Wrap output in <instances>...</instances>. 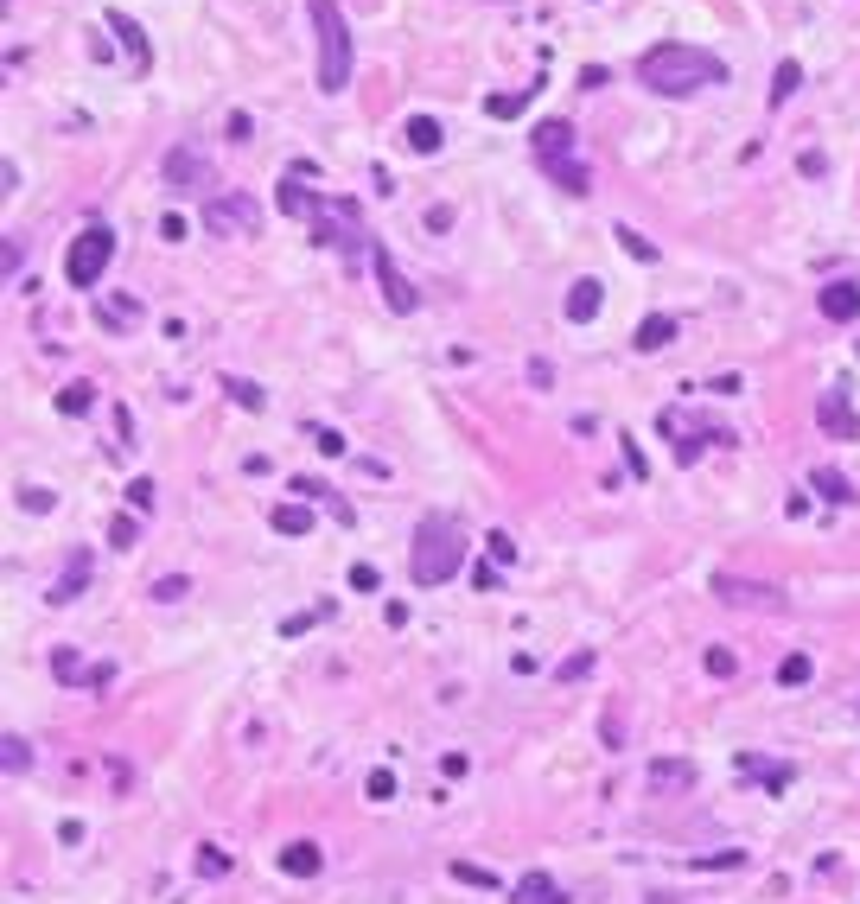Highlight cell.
<instances>
[{
    "mask_svg": "<svg viewBox=\"0 0 860 904\" xmlns=\"http://www.w3.org/2000/svg\"><path fill=\"white\" fill-rule=\"evenodd\" d=\"M313 440H319V452H325V459H338V452H344V433H338V427H319Z\"/></svg>",
    "mask_w": 860,
    "mask_h": 904,
    "instance_id": "cell-35",
    "label": "cell"
},
{
    "mask_svg": "<svg viewBox=\"0 0 860 904\" xmlns=\"http://www.w3.org/2000/svg\"><path fill=\"white\" fill-rule=\"evenodd\" d=\"M797 83H803V64H797V58H784V64H778V77H771V109H784V102L797 96Z\"/></svg>",
    "mask_w": 860,
    "mask_h": 904,
    "instance_id": "cell-20",
    "label": "cell"
},
{
    "mask_svg": "<svg viewBox=\"0 0 860 904\" xmlns=\"http://www.w3.org/2000/svg\"><path fill=\"white\" fill-rule=\"evenodd\" d=\"M529 147H536L542 172H548L561 191H574V198H580V191H593V185H587V166L574 160V128H567V121H542V128L529 134Z\"/></svg>",
    "mask_w": 860,
    "mask_h": 904,
    "instance_id": "cell-4",
    "label": "cell"
},
{
    "mask_svg": "<svg viewBox=\"0 0 860 904\" xmlns=\"http://www.w3.org/2000/svg\"><path fill=\"white\" fill-rule=\"evenodd\" d=\"M90 402H96V382H71V389L58 395V408H64V414H90Z\"/></svg>",
    "mask_w": 860,
    "mask_h": 904,
    "instance_id": "cell-24",
    "label": "cell"
},
{
    "mask_svg": "<svg viewBox=\"0 0 860 904\" xmlns=\"http://www.w3.org/2000/svg\"><path fill=\"white\" fill-rule=\"evenodd\" d=\"M523 102H529V90H523V96H491V102H485V109H491L497 121H510L516 109H523Z\"/></svg>",
    "mask_w": 860,
    "mask_h": 904,
    "instance_id": "cell-34",
    "label": "cell"
},
{
    "mask_svg": "<svg viewBox=\"0 0 860 904\" xmlns=\"http://www.w3.org/2000/svg\"><path fill=\"white\" fill-rule=\"evenodd\" d=\"M185 593H192V580H185V573H172V580H153V599H160V605H179Z\"/></svg>",
    "mask_w": 860,
    "mask_h": 904,
    "instance_id": "cell-25",
    "label": "cell"
},
{
    "mask_svg": "<svg viewBox=\"0 0 860 904\" xmlns=\"http://www.w3.org/2000/svg\"><path fill=\"white\" fill-rule=\"evenodd\" d=\"M109 32H115V39H122V45H128V58H134V71H147V64H153V51H147V32H141V26H134V20H128V13H109Z\"/></svg>",
    "mask_w": 860,
    "mask_h": 904,
    "instance_id": "cell-12",
    "label": "cell"
},
{
    "mask_svg": "<svg viewBox=\"0 0 860 904\" xmlns=\"http://www.w3.org/2000/svg\"><path fill=\"white\" fill-rule=\"evenodd\" d=\"M708 675H733V656L727 650H708Z\"/></svg>",
    "mask_w": 860,
    "mask_h": 904,
    "instance_id": "cell-40",
    "label": "cell"
},
{
    "mask_svg": "<svg viewBox=\"0 0 860 904\" xmlns=\"http://www.w3.org/2000/svg\"><path fill=\"white\" fill-rule=\"evenodd\" d=\"M96 319H102V325H134V306H128V300H115V306H96Z\"/></svg>",
    "mask_w": 860,
    "mask_h": 904,
    "instance_id": "cell-33",
    "label": "cell"
},
{
    "mask_svg": "<svg viewBox=\"0 0 860 904\" xmlns=\"http://www.w3.org/2000/svg\"><path fill=\"white\" fill-rule=\"evenodd\" d=\"M83 580H90V554H83V548H77V554H71V561H64V580H58V586H51V605H71V599L83 593Z\"/></svg>",
    "mask_w": 860,
    "mask_h": 904,
    "instance_id": "cell-14",
    "label": "cell"
},
{
    "mask_svg": "<svg viewBox=\"0 0 860 904\" xmlns=\"http://www.w3.org/2000/svg\"><path fill=\"white\" fill-rule=\"evenodd\" d=\"M192 172H198V160H192V153H185V147H179V153H172V160H166V179H172V185H185V179H192Z\"/></svg>",
    "mask_w": 860,
    "mask_h": 904,
    "instance_id": "cell-29",
    "label": "cell"
},
{
    "mask_svg": "<svg viewBox=\"0 0 860 904\" xmlns=\"http://www.w3.org/2000/svg\"><path fill=\"white\" fill-rule=\"evenodd\" d=\"M319 618H325V612H300V618H287V624H281V631H287V637H300V631H313V624H319Z\"/></svg>",
    "mask_w": 860,
    "mask_h": 904,
    "instance_id": "cell-39",
    "label": "cell"
},
{
    "mask_svg": "<svg viewBox=\"0 0 860 904\" xmlns=\"http://www.w3.org/2000/svg\"><path fill=\"white\" fill-rule=\"evenodd\" d=\"M20 510L45 516V510H51V491H45V484H26V491H20Z\"/></svg>",
    "mask_w": 860,
    "mask_h": 904,
    "instance_id": "cell-30",
    "label": "cell"
},
{
    "mask_svg": "<svg viewBox=\"0 0 860 904\" xmlns=\"http://www.w3.org/2000/svg\"><path fill=\"white\" fill-rule=\"evenodd\" d=\"M134 535H141V523H134V516H115V523H109V548H134Z\"/></svg>",
    "mask_w": 860,
    "mask_h": 904,
    "instance_id": "cell-27",
    "label": "cell"
},
{
    "mask_svg": "<svg viewBox=\"0 0 860 904\" xmlns=\"http://www.w3.org/2000/svg\"><path fill=\"white\" fill-rule=\"evenodd\" d=\"M128 503H134V510H153V478H134L128 484Z\"/></svg>",
    "mask_w": 860,
    "mask_h": 904,
    "instance_id": "cell-36",
    "label": "cell"
},
{
    "mask_svg": "<svg viewBox=\"0 0 860 904\" xmlns=\"http://www.w3.org/2000/svg\"><path fill=\"white\" fill-rule=\"evenodd\" d=\"M739 771L759 777L765 790H790V784H797V771H790V764H771V758H739Z\"/></svg>",
    "mask_w": 860,
    "mask_h": 904,
    "instance_id": "cell-17",
    "label": "cell"
},
{
    "mask_svg": "<svg viewBox=\"0 0 860 904\" xmlns=\"http://www.w3.org/2000/svg\"><path fill=\"white\" fill-rule=\"evenodd\" d=\"M669 338H676V319H663V312H650V319L638 325V351H663Z\"/></svg>",
    "mask_w": 860,
    "mask_h": 904,
    "instance_id": "cell-21",
    "label": "cell"
},
{
    "mask_svg": "<svg viewBox=\"0 0 860 904\" xmlns=\"http://www.w3.org/2000/svg\"><path fill=\"white\" fill-rule=\"evenodd\" d=\"M109 262H115V230L90 223V230L71 242V255H64V281H71V287H96L102 274H109Z\"/></svg>",
    "mask_w": 860,
    "mask_h": 904,
    "instance_id": "cell-5",
    "label": "cell"
},
{
    "mask_svg": "<svg viewBox=\"0 0 860 904\" xmlns=\"http://www.w3.org/2000/svg\"><path fill=\"white\" fill-rule=\"evenodd\" d=\"M351 586H357V593H376V586H383V573H376L370 561H357V567H351Z\"/></svg>",
    "mask_w": 860,
    "mask_h": 904,
    "instance_id": "cell-32",
    "label": "cell"
},
{
    "mask_svg": "<svg viewBox=\"0 0 860 904\" xmlns=\"http://www.w3.org/2000/svg\"><path fill=\"white\" fill-rule=\"evenodd\" d=\"M816 421H822V433H835V440H860V421H854V408H848V389H822V408H816Z\"/></svg>",
    "mask_w": 860,
    "mask_h": 904,
    "instance_id": "cell-9",
    "label": "cell"
},
{
    "mask_svg": "<svg viewBox=\"0 0 860 904\" xmlns=\"http://www.w3.org/2000/svg\"><path fill=\"white\" fill-rule=\"evenodd\" d=\"M618 242H625V249L638 255V262H657V242H644L638 230H618Z\"/></svg>",
    "mask_w": 860,
    "mask_h": 904,
    "instance_id": "cell-31",
    "label": "cell"
},
{
    "mask_svg": "<svg viewBox=\"0 0 860 904\" xmlns=\"http://www.w3.org/2000/svg\"><path fill=\"white\" fill-rule=\"evenodd\" d=\"M516 904H567V892L548 873H523L516 879Z\"/></svg>",
    "mask_w": 860,
    "mask_h": 904,
    "instance_id": "cell-15",
    "label": "cell"
},
{
    "mask_svg": "<svg viewBox=\"0 0 860 904\" xmlns=\"http://www.w3.org/2000/svg\"><path fill=\"white\" fill-rule=\"evenodd\" d=\"M854 714H860V707H854Z\"/></svg>",
    "mask_w": 860,
    "mask_h": 904,
    "instance_id": "cell-41",
    "label": "cell"
},
{
    "mask_svg": "<svg viewBox=\"0 0 860 904\" xmlns=\"http://www.w3.org/2000/svg\"><path fill=\"white\" fill-rule=\"evenodd\" d=\"M204 223H211V230H262V204L243 198V191H230V198L204 204Z\"/></svg>",
    "mask_w": 860,
    "mask_h": 904,
    "instance_id": "cell-7",
    "label": "cell"
},
{
    "mask_svg": "<svg viewBox=\"0 0 860 904\" xmlns=\"http://www.w3.org/2000/svg\"><path fill=\"white\" fill-rule=\"evenodd\" d=\"M370 262H376V281H383V300H389V312H415V287L402 281V268L389 262V249H383V242H370Z\"/></svg>",
    "mask_w": 860,
    "mask_h": 904,
    "instance_id": "cell-8",
    "label": "cell"
},
{
    "mask_svg": "<svg viewBox=\"0 0 860 904\" xmlns=\"http://www.w3.org/2000/svg\"><path fill=\"white\" fill-rule=\"evenodd\" d=\"M778 682H784V688H803V682H810V656H784Z\"/></svg>",
    "mask_w": 860,
    "mask_h": 904,
    "instance_id": "cell-26",
    "label": "cell"
},
{
    "mask_svg": "<svg viewBox=\"0 0 860 904\" xmlns=\"http://www.w3.org/2000/svg\"><path fill=\"white\" fill-rule=\"evenodd\" d=\"M319 866H325V854H319L313 841H294V847L281 854V873H287V879H313Z\"/></svg>",
    "mask_w": 860,
    "mask_h": 904,
    "instance_id": "cell-16",
    "label": "cell"
},
{
    "mask_svg": "<svg viewBox=\"0 0 860 904\" xmlns=\"http://www.w3.org/2000/svg\"><path fill=\"white\" fill-rule=\"evenodd\" d=\"M714 599L720 605H752V612H784V593L765 580H739V573H714Z\"/></svg>",
    "mask_w": 860,
    "mask_h": 904,
    "instance_id": "cell-6",
    "label": "cell"
},
{
    "mask_svg": "<svg viewBox=\"0 0 860 904\" xmlns=\"http://www.w3.org/2000/svg\"><path fill=\"white\" fill-rule=\"evenodd\" d=\"M466 567V529H459V516H421L415 523V548H408V573H415V586H446L453 573Z\"/></svg>",
    "mask_w": 860,
    "mask_h": 904,
    "instance_id": "cell-2",
    "label": "cell"
},
{
    "mask_svg": "<svg viewBox=\"0 0 860 904\" xmlns=\"http://www.w3.org/2000/svg\"><path fill=\"white\" fill-rule=\"evenodd\" d=\"M810 491H822V497H829V503H854L860 491H854V484L848 478H841V472H822V465H816V472H810Z\"/></svg>",
    "mask_w": 860,
    "mask_h": 904,
    "instance_id": "cell-19",
    "label": "cell"
},
{
    "mask_svg": "<svg viewBox=\"0 0 860 904\" xmlns=\"http://www.w3.org/2000/svg\"><path fill=\"white\" fill-rule=\"evenodd\" d=\"M599 306H606V287H599L593 274H587V281H574V293H567V319H574V325H593Z\"/></svg>",
    "mask_w": 860,
    "mask_h": 904,
    "instance_id": "cell-10",
    "label": "cell"
},
{
    "mask_svg": "<svg viewBox=\"0 0 860 904\" xmlns=\"http://www.w3.org/2000/svg\"><path fill=\"white\" fill-rule=\"evenodd\" d=\"M402 141L415 147V153H440V121H434V115H408Z\"/></svg>",
    "mask_w": 860,
    "mask_h": 904,
    "instance_id": "cell-18",
    "label": "cell"
},
{
    "mask_svg": "<svg viewBox=\"0 0 860 904\" xmlns=\"http://www.w3.org/2000/svg\"><path fill=\"white\" fill-rule=\"evenodd\" d=\"M395 796V777L389 771H370V803H389Z\"/></svg>",
    "mask_w": 860,
    "mask_h": 904,
    "instance_id": "cell-37",
    "label": "cell"
},
{
    "mask_svg": "<svg viewBox=\"0 0 860 904\" xmlns=\"http://www.w3.org/2000/svg\"><path fill=\"white\" fill-rule=\"evenodd\" d=\"M223 389H230V395H236V402H243V408H262V402H268V395L255 389V382H243V376H230V382H223Z\"/></svg>",
    "mask_w": 860,
    "mask_h": 904,
    "instance_id": "cell-28",
    "label": "cell"
},
{
    "mask_svg": "<svg viewBox=\"0 0 860 904\" xmlns=\"http://www.w3.org/2000/svg\"><path fill=\"white\" fill-rule=\"evenodd\" d=\"M485 542H491V561H516V542H510L504 529H497V535H485Z\"/></svg>",
    "mask_w": 860,
    "mask_h": 904,
    "instance_id": "cell-38",
    "label": "cell"
},
{
    "mask_svg": "<svg viewBox=\"0 0 860 904\" xmlns=\"http://www.w3.org/2000/svg\"><path fill=\"white\" fill-rule=\"evenodd\" d=\"M695 784V764L688 758H657L650 764V790H688Z\"/></svg>",
    "mask_w": 860,
    "mask_h": 904,
    "instance_id": "cell-13",
    "label": "cell"
},
{
    "mask_svg": "<svg viewBox=\"0 0 860 904\" xmlns=\"http://www.w3.org/2000/svg\"><path fill=\"white\" fill-rule=\"evenodd\" d=\"M268 523L281 529V535H306V529H313V510H306V503H281V510H274Z\"/></svg>",
    "mask_w": 860,
    "mask_h": 904,
    "instance_id": "cell-22",
    "label": "cell"
},
{
    "mask_svg": "<svg viewBox=\"0 0 860 904\" xmlns=\"http://www.w3.org/2000/svg\"><path fill=\"white\" fill-rule=\"evenodd\" d=\"M313 13V39H319V90L338 96L351 83V26H344L338 0H306Z\"/></svg>",
    "mask_w": 860,
    "mask_h": 904,
    "instance_id": "cell-3",
    "label": "cell"
},
{
    "mask_svg": "<svg viewBox=\"0 0 860 904\" xmlns=\"http://www.w3.org/2000/svg\"><path fill=\"white\" fill-rule=\"evenodd\" d=\"M822 319H835V325L860 319V287H854V281H835V287H822Z\"/></svg>",
    "mask_w": 860,
    "mask_h": 904,
    "instance_id": "cell-11",
    "label": "cell"
},
{
    "mask_svg": "<svg viewBox=\"0 0 860 904\" xmlns=\"http://www.w3.org/2000/svg\"><path fill=\"white\" fill-rule=\"evenodd\" d=\"M0 771H7V777H26L32 771V752H26V739H0Z\"/></svg>",
    "mask_w": 860,
    "mask_h": 904,
    "instance_id": "cell-23",
    "label": "cell"
},
{
    "mask_svg": "<svg viewBox=\"0 0 860 904\" xmlns=\"http://www.w3.org/2000/svg\"><path fill=\"white\" fill-rule=\"evenodd\" d=\"M638 77H644V90H657V96H695V90L727 83V64H720L714 51H701V45L669 39V45H650L638 58Z\"/></svg>",
    "mask_w": 860,
    "mask_h": 904,
    "instance_id": "cell-1",
    "label": "cell"
}]
</instances>
